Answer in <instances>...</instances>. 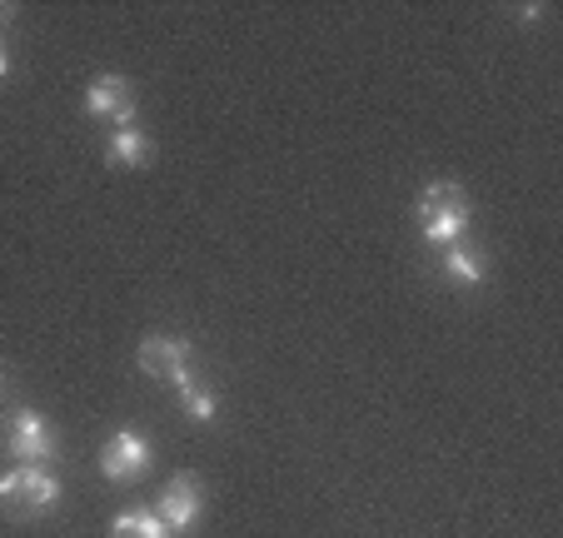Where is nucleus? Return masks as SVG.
Listing matches in <instances>:
<instances>
[{
	"instance_id": "1",
	"label": "nucleus",
	"mask_w": 563,
	"mask_h": 538,
	"mask_svg": "<svg viewBox=\"0 0 563 538\" xmlns=\"http://www.w3.org/2000/svg\"><path fill=\"white\" fill-rule=\"evenodd\" d=\"M468 220H474V205H468V190L459 179H434V185H424V195L415 200L419 234H424L429 244H439V250L464 240Z\"/></svg>"
},
{
	"instance_id": "2",
	"label": "nucleus",
	"mask_w": 563,
	"mask_h": 538,
	"mask_svg": "<svg viewBox=\"0 0 563 538\" xmlns=\"http://www.w3.org/2000/svg\"><path fill=\"white\" fill-rule=\"evenodd\" d=\"M60 504V479L45 464H15L0 474V514L5 518H41Z\"/></svg>"
},
{
	"instance_id": "3",
	"label": "nucleus",
	"mask_w": 563,
	"mask_h": 538,
	"mask_svg": "<svg viewBox=\"0 0 563 538\" xmlns=\"http://www.w3.org/2000/svg\"><path fill=\"white\" fill-rule=\"evenodd\" d=\"M190 359H195V349H190V339H180V334H145L140 339V370H145L150 380H165V384H175V389H190L195 384Z\"/></svg>"
},
{
	"instance_id": "4",
	"label": "nucleus",
	"mask_w": 563,
	"mask_h": 538,
	"mask_svg": "<svg viewBox=\"0 0 563 538\" xmlns=\"http://www.w3.org/2000/svg\"><path fill=\"white\" fill-rule=\"evenodd\" d=\"M200 508H205V484L195 474H175L170 484H165V494H159L155 514H159V524H165V534L180 538V534H190L195 528Z\"/></svg>"
},
{
	"instance_id": "5",
	"label": "nucleus",
	"mask_w": 563,
	"mask_h": 538,
	"mask_svg": "<svg viewBox=\"0 0 563 538\" xmlns=\"http://www.w3.org/2000/svg\"><path fill=\"white\" fill-rule=\"evenodd\" d=\"M5 454L21 459V464H51L55 459V429L45 424V414L35 409H15L11 414V433H5Z\"/></svg>"
},
{
	"instance_id": "6",
	"label": "nucleus",
	"mask_w": 563,
	"mask_h": 538,
	"mask_svg": "<svg viewBox=\"0 0 563 538\" xmlns=\"http://www.w3.org/2000/svg\"><path fill=\"white\" fill-rule=\"evenodd\" d=\"M145 469H150V443L140 439L135 429L110 433L106 449H100V474H106L110 484H135Z\"/></svg>"
},
{
	"instance_id": "7",
	"label": "nucleus",
	"mask_w": 563,
	"mask_h": 538,
	"mask_svg": "<svg viewBox=\"0 0 563 538\" xmlns=\"http://www.w3.org/2000/svg\"><path fill=\"white\" fill-rule=\"evenodd\" d=\"M86 110L100 120H115V125L125 130L130 120H135V85H130L125 75H100L86 90Z\"/></svg>"
},
{
	"instance_id": "8",
	"label": "nucleus",
	"mask_w": 563,
	"mask_h": 538,
	"mask_svg": "<svg viewBox=\"0 0 563 538\" xmlns=\"http://www.w3.org/2000/svg\"><path fill=\"white\" fill-rule=\"evenodd\" d=\"M444 275L454 279V285H484L489 279V260L478 250H468V244H449L444 250Z\"/></svg>"
},
{
	"instance_id": "9",
	"label": "nucleus",
	"mask_w": 563,
	"mask_h": 538,
	"mask_svg": "<svg viewBox=\"0 0 563 538\" xmlns=\"http://www.w3.org/2000/svg\"><path fill=\"white\" fill-rule=\"evenodd\" d=\"M150 155H155V145H150L135 125H125V130H115V135H110V165L140 169V165H150Z\"/></svg>"
},
{
	"instance_id": "10",
	"label": "nucleus",
	"mask_w": 563,
	"mask_h": 538,
	"mask_svg": "<svg viewBox=\"0 0 563 538\" xmlns=\"http://www.w3.org/2000/svg\"><path fill=\"white\" fill-rule=\"evenodd\" d=\"M110 538H170L159 514H145V508H125V514L110 518Z\"/></svg>"
},
{
	"instance_id": "11",
	"label": "nucleus",
	"mask_w": 563,
	"mask_h": 538,
	"mask_svg": "<svg viewBox=\"0 0 563 538\" xmlns=\"http://www.w3.org/2000/svg\"><path fill=\"white\" fill-rule=\"evenodd\" d=\"M180 399H185V409H190V419H200V424H210V419H214V394H205L200 384L180 389Z\"/></svg>"
},
{
	"instance_id": "12",
	"label": "nucleus",
	"mask_w": 563,
	"mask_h": 538,
	"mask_svg": "<svg viewBox=\"0 0 563 538\" xmlns=\"http://www.w3.org/2000/svg\"><path fill=\"white\" fill-rule=\"evenodd\" d=\"M0 80H11V55L0 51Z\"/></svg>"
},
{
	"instance_id": "13",
	"label": "nucleus",
	"mask_w": 563,
	"mask_h": 538,
	"mask_svg": "<svg viewBox=\"0 0 563 538\" xmlns=\"http://www.w3.org/2000/svg\"><path fill=\"white\" fill-rule=\"evenodd\" d=\"M5 15H11V11H5V6H0V21H5Z\"/></svg>"
}]
</instances>
